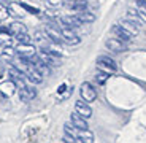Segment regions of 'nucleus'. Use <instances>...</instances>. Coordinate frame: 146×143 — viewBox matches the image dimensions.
I'll use <instances>...</instances> for the list:
<instances>
[{
    "mask_svg": "<svg viewBox=\"0 0 146 143\" xmlns=\"http://www.w3.org/2000/svg\"><path fill=\"white\" fill-rule=\"evenodd\" d=\"M15 49H16V54L21 56V57L32 59L35 56V46L33 45H18Z\"/></svg>",
    "mask_w": 146,
    "mask_h": 143,
    "instance_id": "nucleus-7",
    "label": "nucleus"
},
{
    "mask_svg": "<svg viewBox=\"0 0 146 143\" xmlns=\"http://www.w3.org/2000/svg\"><path fill=\"white\" fill-rule=\"evenodd\" d=\"M8 8L5 7L3 3H0V21H2V19H5V18H8Z\"/></svg>",
    "mask_w": 146,
    "mask_h": 143,
    "instance_id": "nucleus-26",
    "label": "nucleus"
},
{
    "mask_svg": "<svg viewBox=\"0 0 146 143\" xmlns=\"http://www.w3.org/2000/svg\"><path fill=\"white\" fill-rule=\"evenodd\" d=\"M72 8L75 11H78V13H80V11H84L88 8V0H75L72 3Z\"/></svg>",
    "mask_w": 146,
    "mask_h": 143,
    "instance_id": "nucleus-22",
    "label": "nucleus"
},
{
    "mask_svg": "<svg viewBox=\"0 0 146 143\" xmlns=\"http://www.w3.org/2000/svg\"><path fill=\"white\" fill-rule=\"evenodd\" d=\"M106 48H108L110 51H114V53H124L127 49V43H122L121 40L117 38H108L105 41Z\"/></svg>",
    "mask_w": 146,
    "mask_h": 143,
    "instance_id": "nucleus-6",
    "label": "nucleus"
},
{
    "mask_svg": "<svg viewBox=\"0 0 146 143\" xmlns=\"http://www.w3.org/2000/svg\"><path fill=\"white\" fill-rule=\"evenodd\" d=\"M111 32H113L114 35H116L117 40H121L122 43H129V41L132 40V35L125 32V30L122 29V27H121L119 24H114V26L111 27Z\"/></svg>",
    "mask_w": 146,
    "mask_h": 143,
    "instance_id": "nucleus-10",
    "label": "nucleus"
},
{
    "mask_svg": "<svg viewBox=\"0 0 146 143\" xmlns=\"http://www.w3.org/2000/svg\"><path fill=\"white\" fill-rule=\"evenodd\" d=\"M24 8H22V5L21 3H11L10 7H8V15L10 16H13V18H18V19H21V18H24Z\"/></svg>",
    "mask_w": 146,
    "mask_h": 143,
    "instance_id": "nucleus-16",
    "label": "nucleus"
},
{
    "mask_svg": "<svg viewBox=\"0 0 146 143\" xmlns=\"http://www.w3.org/2000/svg\"><path fill=\"white\" fill-rule=\"evenodd\" d=\"M30 62H32V67L36 70V72H38V73L41 75V76H48V75L51 73V70H49V67H48L46 64H43V62H41L40 59H38V56H33V57L30 59Z\"/></svg>",
    "mask_w": 146,
    "mask_h": 143,
    "instance_id": "nucleus-8",
    "label": "nucleus"
},
{
    "mask_svg": "<svg viewBox=\"0 0 146 143\" xmlns=\"http://www.w3.org/2000/svg\"><path fill=\"white\" fill-rule=\"evenodd\" d=\"M13 45V37L10 33H2L0 32V48H10Z\"/></svg>",
    "mask_w": 146,
    "mask_h": 143,
    "instance_id": "nucleus-21",
    "label": "nucleus"
},
{
    "mask_svg": "<svg viewBox=\"0 0 146 143\" xmlns=\"http://www.w3.org/2000/svg\"><path fill=\"white\" fill-rule=\"evenodd\" d=\"M60 33H62L64 43L70 45V46H75V45H78L81 41V38L78 37L72 29H67V27H64V26H60Z\"/></svg>",
    "mask_w": 146,
    "mask_h": 143,
    "instance_id": "nucleus-3",
    "label": "nucleus"
},
{
    "mask_svg": "<svg viewBox=\"0 0 146 143\" xmlns=\"http://www.w3.org/2000/svg\"><path fill=\"white\" fill-rule=\"evenodd\" d=\"M15 38L19 41V45H32V43H30L32 38H30L29 33H21V35H16Z\"/></svg>",
    "mask_w": 146,
    "mask_h": 143,
    "instance_id": "nucleus-23",
    "label": "nucleus"
},
{
    "mask_svg": "<svg viewBox=\"0 0 146 143\" xmlns=\"http://www.w3.org/2000/svg\"><path fill=\"white\" fill-rule=\"evenodd\" d=\"M16 49L15 48H3V51L0 53V61L2 62H5V64H11L13 61H15V57H16Z\"/></svg>",
    "mask_w": 146,
    "mask_h": 143,
    "instance_id": "nucleus-14",
    "label": "nucleus"
},
{
    "mask_svg": "<svg viewBox=\"0 0 146 143\" xmlns=\"http://www.w3.org/2000/svg\"><path fill=\"white\" fill-rule=\"evenodd\" d=\"M16 86H15V83L13 81H3L2 84H0V99L2 100H7V99H10L11 95H15V92H16Z\"/></svg>",
    "mask_w": 146,
    "mask_h": 143,
    "instance_id": "nucleus-4",
    "label": "nucleus"
},
{
    "mask_svg": "<svg viewBox=\"0 0 146 143\" xmlns=\"http://www.w3.org/2000/svg\"><path fill=\"white\" fill-rule=\"evenodd\" d=\"M137 5H138V8H141V10L146 11V0H135Z\"/></svg>",
    "mask_w": 146,
    "mask_h": 143,
    "instance_id": "nucleus-29",
    "label": "nucleus"
},
{
    "mask_svg": "<svg viewBox=\"0 0 146 143\" xmlns=\"http://www.w3.org/2000/svg\"><path fill=\"white\" fill-rule=\"evenodd\" d=\"M22 5V8L26 11H29V13H32V15H40V10L38 8H35V7H30V5H27V3H21Z\"/></svg>",
    "mask_w": 146,
    "mask_h": 143,
    "instance_id": "nucleus-25",
    "label": "nucleus"
},
{
    "mask_svg": "<svg viewBox=\"0 0 146 143\" xmlns=\"http://www.w3.org/2000/svg\"><path fill=\"white\" fill-rule=\"evenodd\" d=\"M60 22H62V26L64 27H67V29H76V27H80L81 26V22H80V19L76 18L75 15H68V16H62L60 18Z\"/></svg>",
    "mask_w": 146,
    "mask_h": 143,
    "instance_id": "nucleus-11",
    "label": "nucleus"
},
{
    "mask_svg": "<svg viewBox=\"0 0 146 143\" xmlns=\"http://www.w3.org/2000/svg\"><path fill=\"white\" fill-rule=\"evenodd\" d=\"M108 78H110V75L105 73V72H100V70L97 72V75H95V81H97L99 84H105Z\"/></svg>",
    "mask_w": 146,
    "mask_h": 143,
    "instance_id": "nucleus-24",
    "label": "nucleus"
},
{
    "mask_svg": "<svg viewBox=\"0 0 146 143\" xmlns=\"http://www.w3.org/2000/svg\"><path fill=\"white\" fill-rule=\"evenodd\" d=\"M119 26L122 27V29L125 30L127 33H130L132 37H135L137 33H138V30H140V27L137 26V24H133L132 21H129V19H119Z\"/></svg>",
    "mask_w": 146,
    "mask_h": 143,
    "instance_id": "nucleus-13",
    "label": "nucleus"
},
{
    "mask_svg": "<svg viewBox=\"0 0 146 143\" xmlns=\"http://www.w3.org/2000/svg\"><path fill=\"white\" fill-rule=\"evenodd\" d=\"M62 140H64V143H80L76 138H73L72 135H68V134H64V138Z\"/></svg>",
    "mask_w": 146,
    "mask_h": 143,
    "instance_id": "nucleus-27",
    "label": "nucleus"
},
{
    "mask_svg": "<svg viewBox=\"0 0 146 143\" xmlns=\"http://www.w3.org/2000/svg\"><path fill=\"white\" fill-rule=\"evenodd\" d=\"M62 143H64V142H62Z\"/></svg>",
    "mask_w": 146,
    "mask_h": 143,
    "instance_id": "nucleus-32",
    "label": "nucleus"
},
{
    "mask_svg": "<svg viewBox=\"0 0 146 143\" xmlns=\"http://www.w3.org/2000/svg\"><path fill=\"white\" fill-rule=\"evenodd\" d=\"M80 94H81V99H83L84 102H94V100L97 99V92H95L94 86H92L91 83H88V81H84L83 84H81Z\"/></svg>",
    "mask_w": 146,
    "mask_h": 143,
    "instance_id": "nucleus-2",
    "label": "nucleus"
},
{
    "mask_svg": "<svg viewBox=\"0 0 146 143\" xmlns=\"http://www.w3.org/2000/svg\"><path fill=\"white\" fill-rule=\"evenodd\" d=\"M8 29H10V35H11V37H16V35H21V33H27L26 26L21 24V22H13V24L8 26Z\"/></svg>",
    "mask_w": 146,
    "mask_h": 143,
    "instance_id": "nucleus-18",
    "label": "nucleus"
},
{
    "mask_svg": "<svg viewBox=\"0 0 146 143\" xmlns=\"http://www.w3.org/2000/svg\"><path fill=\"white\" fill-rule=\"evenodd\" d=\"M3 73H5V67H3V64H0V78L3 76Z\"/></svg>",
    "mask_w": 146,
    "mask_h": 143,
    "instance_id": "nucleus-30",
    "label": "nucleus"
},
{
    "mask_svg": "<svg viewBox=\"0 0 146 143\" xmlns=\"http://www.w3.org/2000/svg\"><path fill=\"white\" fill-rule=\"evenodd\" d=\"M36 97V89L33 86H26V88L19 89V99L21 102H30Z\"/></svg>",
    "mask_w": 146,
    "mask_h": 143,
    "instance_id": "nucleus-9",
    "label": "nucleus"
},
{
    "mask_svg": "<svg viewBox=\"0 0 146 143\" xmlns=\"http://www.w3.org/2000/svg\"><path fill=\"white\" fill-rule=\"evenodd\" d=\"M49 7H62L64 5V0H48L46 2Z\"/></svg>",
    "mask_w": 146,
    "mask_h": 143,
    "instance_id": "nucleus-28",
    "label": "nucleus"
},
{
    "mask_svg": "<svg viewBox=\"0 0 146 143\" xmlns=\"http://www.w3.org/2000/svg\"><path fill=\"white\" fill-rule=\"evenodd\" d=\"M76 16L78 19H80V22L81 24H89V22H94L95 21V16L92 15V13H89V11H80V13H76Z\"/></svg>",
    "mask_w": 146,
    "mask_h": 143,
    "instance_id": "nucleus-20",
    "label": "nucleus"
},
{
    "mask_svg": "<svg viewBox=\"0 0 146 143\" xmlns=\"http://www.w3.org/2000/svg\"><path fill=\"white\" fill-rule=\"evenodd\" d=\"M97 69L100 70V72H105V73H114L117 70V65L116 62H114L111 57H108V56H100L99 59H97Z\"/></svg>",
    "mask_w": 146,
    "mask_h": 143,
    "instance_id": "nucleus-1",
    "label": "nucleus"
},
{
    "mask_svg": "<svg viewBox=\"0 0 146 143\" xmlns=\"http://www.w3.org/2000/svg\"><path fill=\"white\" fill-rule=\"evenodd\" d=\"M75 113L80 114L81 118H84V119H89V118L92 116V108L84 102V100L83 102L78 100V102H75Z\"/></svg>",
    "mask_w": 146,
    "mask_h": 143,
    "instance_id": "nucleus-5",
    "label": "nucleus"
},
{
    "mask_svg": "<svg viewBox=\"0 0 146 143\" xmlns=\"http://www.w3.org/2000/svg\"><path fill=\"white\" fill-rule=\"evenodd\" d=\"M70 122H72L76 129H80V130H88L89 129L88 121H86L84 118H81L80 114H76V113H73L72 116H70Z\"/></svg>",
    "mask_w": 146,
    "mask_h": 143,
    "instance_id": "nucleus-15",
    "label": "nucleus"
},
{
    "mask_svg": "<svg viewBox=\"0 0 146 143\" xmlns=\"http://www.w3.org/2000/svg\"><path fill=\"white\" fill-rule=\"evenodd\" d=\"M76 140L81 143H94V134H92L89 129L88 130H80V129H78Z\"/></svg>",
    "mask_w": 146,
    "mask_h": 143,
    "instance_id": "nucleus-17",
    "label": "nucleus"
},
{
    "mask_svg": "<svg viewBox=\"0 0 146 143\" xmlns=\"http://www.w3.org/2000/svg\"><path fill=\"white\" fill-rule=\"evenodd\" d=\"M26 75H27V80H29L30 83H33V84H40L41 81H43V76H41V75L38 73L33 67H30V69L27 70Z\"/></svg>",
    "mask_w": 146,
    "mask_h": 143,
    "instance_id": "nucleus-19",
    "label": "nucleus"
},
{
    "mask_svg": "<svg viewBox=\"0 0 146 143\" xmlns=\"http://www.w3.org/2000/svg\"><path fill=\"white\" fill-rule=\"evenodd\" d=\"M38 59H40L43 64H46L48 67H56V65H59V59L54 57V56H51V54H48V53L43 51V49H40V51H38Z\"/></svg>",
    "mask_w": 146,
    "mask_h": 143,
    "instance_id": "nucleus-12",
    "label": "nucleus"
},
{
    "mask_svg": "<svg viewBox=\"0 0 146 143\" xmlns=\"http://www.w3.org/2000/svg\"><path fill=\"white\" fill-rule=\"evenodd\" d=\"M65 84H62V86H60V88H59V92H64V91H65Z\"/></svg>",
    "mask_w": 146,
    "mask_h": 143,
    "instance_id": "nucleus-31",
    "label": "nucleus"
}]
</instances>
